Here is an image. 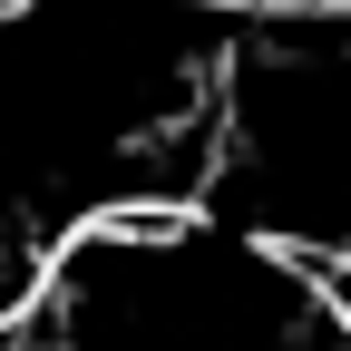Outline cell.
I'll return each instance as SVG.
<instances>
[{
    "mask_svg": "<svg viewBox=\"0 0 351 351\" xmlns=\"http://www.w3.org/2000/svg\"><path fill=\"white\" fill-rule=\"evenodd\" d=\"M215 10H225V0H215Z\"/></svg>",
    "mask_w": 351,
    "mask_h": 351,
    "instance_id": "obj_1",
    "label": "cell"
}]
</instances>
